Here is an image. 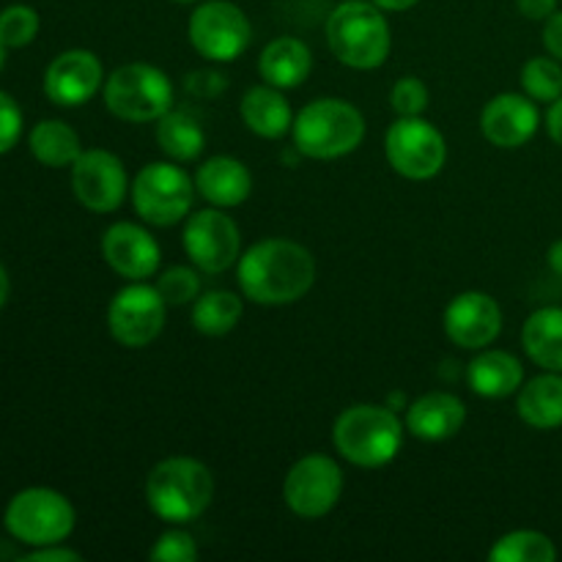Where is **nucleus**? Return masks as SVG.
<instances>
[{
  "mask_svg": "<svg viewBox=\"0 0 562 562\" xmlns=\"http://www.w3.org/2000/svg\"><path fill=\"white\" fill-rule=\"evenodd\" d=\"M521 346L543 371L562 373V307L549 305L532 313L521 329Z\"/></svg>",
  "mask_w": 562,
  "mask_h": 562,
  "instance_id": "obj_25",
  "label": "nucleus"
},
{
  "mask_svg": "<svg viewBox=\"0 0 562 562\" xmlns=\"http://www.w3.org/2000/svg\"><path fill=\"white\" fill-rule=\"evenodd\" d=\"M492 562H554L558 547L538 530H514L499 538L488 552Z\"/></svg>",
  "mask_w": 562,
  "mask_h": 562,
  "instance_id": "obj_29",
  "label": "nucleus"
},
{
  "mask_svg": "<svg viewBox=\"0 0 562 562\" xmlns=\"http://www.w3.org/2000/svg\"><path fill=\"white\" fill-rule=\"evenodd\" d=\"M148 558L157 562H192L198 560V543L190 532L168 530L165 536H159Z\"/></svg>",
  "mask_w": 562,
  "mask_h": 562,
  "instance_id": "obj_34",
  "label": "nucleus"
},
{
  "mask_svg": "<svg viewBox=\"0 0 562 562\" xmlns=\"http://www.w3.org/2000/svg\"><path fill=\"white\" fill-rule=\"evenodd\" d=\"M195 181L173 162H151L132 181V206L143 223L168 228L192 212Z\"/></svg>",
  "mask_w": 562,
  "mask_h": 562,
  "instance_id": "obj_7",
  "label": "nucleus"
},
{
  "mask_svg": "<svg viewBox=\"0 0 562 562\" xmlns=\"http://www.w3.org/2000/svg\"><path fill=\"white\" fill-rule=\"evenodd\" d=\"M445 333L461 349H486L503 333V307L492 294L464 291L445 311Z\"/></svg>",
  "mask_w": 562,
  "mask_h": 562,
  "instance_id": "obj_15",
  "label": "nucleus"
},
{
  "mask_svg": "<svg viewBox=\"0 0 562 562\" xmlns=\"http://www.w3.org/2000/svg\"><path fill=\"white\" fill-rule=\"evenodd\" d=\"M344 494V472L329 456L311 453L296 461L283 483L285 505L302 519H322Z\"/></svg>",
  "mask_w": 562,
  "mask_h": 562,
  "instance_id": "obj_12",
  "label": "nucleus"
},
{
  "mask_svg": "<svg viewBox=\"0 0 562 562\" xmlns=\"http://www.w3.org/2000/svg\"><path fill=\"white\" fill-rule=\"evenodd\" d=\"M296 151L311 159H340L355 151L366 137V119L346 99H316L296 113Z\"/></svg>",
  "mask_w": 562,
  "mask_h": 562,
  "instance_id": "obj_5",
  "label": "nucleus"
},
{
  "mask_svg": "<svg viewBox=\"0 0 562 562\" xmlns=\"http://www.w3.org/2000/svg\"><path fill=\"white\" fill-rule=\"evenodd\" d=\"M102 258L121 278L146 280L159 269L162 250L143 225L115 223L102 236Z\"/></svg>",
  "mask_w": 562,
  "mask_h": 562,
  "instance_id": "obj_18",
  "label": "nucleus"
},
{
  "mask_svg": "<svg viewBox=\"0 0 562 562\" xmlns=\"http://www.w3.org/2000/svg\"><path fill=\"white\" fill-rule=\"evenodd\" d=\"M157 291L168 305H190L201 296V278L192 267H170L159 274Z\"/></svg>",
  "mask_w": 562,
  "mask_h": 562,
  "instance_id": "obj_32",
  "label": "nucleus"
},
{
  "mask_svg": "<svg viewBox=\"0 0 562 562\" xmlns=\"http://www.w3.org/2000/svg\"><path fill=\"white\" fill-rule=\"evenodd\" d=\"M184 250L195 269L206 274H223L241 256L239 225L225 212H217V206L201 209L187 220Z\"/></svg>",
  "mask_w": 562,
  "mask_h": 562,
  "instance_id": "obj_13",
  "label": "nucleus"
},
{
  "mask_svg": "<svg viewBox=\"0 0 562 562\" xmlns=\"http://www.w3.org/2000/svg\"><path fill=\"white\" fill-rule=\"evenodd\" d=\"M38 33V14L31 5H9L0 11V42L3 47H25L36 38Z\"/></svg>",
  "mask_w": 562,
  "mask_h": 562,
  "instance_id": "obj_31",
  "label": "nucleus"
},
{
  "mask_svg": "<svg viewBox=\"0 0 562 562\" xmlns=\"http://www.w3.org/2000/svg\"><path fill=\"white\" fill-rule=\"evenodd\" d=\"M241 300L234 291H206L192 305V327L209 338L228 335L241 318Z\"/></svg>",
  "mask_w": 562,
  "mask_h": 562,
  "instance_id": "obj_28",
  "label": "nucleus"
},
{
  "mask_svg": "<svg viewBox=\"0 0 562 562\" xmlns=\"http://www.w3.org/2000/svg\"><path fill=\"white\" fill-rule=\"evenodd\" d=\"M25 562H80V552L75 549L58 547V543H49V547H36L31 554L22 558Z\"/></svg>",
  "mask_w": 562,
  "mask_h": 562,
  "instance_id": "obj_36",
  "label": "nucleus"
},
{
  "mask_svg": "<svg viewBox=\"0 0 562 562\" xmlns=\"http://www.w3.org/2000/svg\"><path fill=\"white\" fill-rule=\"evenodd\" d=\"M541 126L536 99L527 93H497L481 113V132L492 146L521 148Z\"/></svg>",
  "mask_w": 562,
  "mask_h": 562,
  "instance_id": "obj_17",
  "label": "nucleus"
},
{
  "mask_svg": "<svg viewBox=\"0 0 562 562\" xmlns=\"http://www.w3.org/2000/svg\"><path fill=\"white\" fill-rule=\"evenodd\" d=\"M102 60L91 49L60 53L44 71V93L60 108H80L102 88Z\"/></svg>",
  "mask_w": 562,
  "mask_h": 562,
  "instance_id": "obj_16",
  "label": "nucleus"
},
{
  "mask_svg": "<svg viewBox=\"0 0 562 562\" xmlns=\"http://www.w3.org/2000/svg\"><path fill=\"white\" fill-rule=\"evenodd\" d=\"M516 9H519V14H525L527 20L547 22L549 16L558 11V0H516Z\"/></svg>",
  "mask_w": 562,
  "mask_h": 562,
  "instance_id": "obj_38",
  "label": "nucleus"
},
{
  "mask_svg": "<svg viewBox=\"0 0 562 562\" xmlns=\"http://www.w3.org/2000/svg\"><path fill=\"white\" fill-rule=\"evenodd\" d=\"M31 151L47 168H69L82 154L80 137L58 119L38 121L31 132Z\"/></svg>",
  "mask_w": 562,
  "mask_h": 562,
  "instance_id": "obj_27",
  "label": "nucleus"
},
{
  "mask_svg": "<svg viewBox=\"0 0 562 562\" xmlns=\"http://www.w3.org/2000/svg\"><path fill=\"white\" fill-rule=\"evenodd\" d=\"M390 104L398 115H423L428 108V88L420 77H401L390 91Z\"/></svg>",
  "mask_w": 562,
  "mask_h": 562,
  "instance_id": "obj_33",
  "label": "nucleus"
},
{
  "mask_svg": "<svg viewBox=\"0 0 562 562\" xmlns=\"http://www.w3.org/2000/svg\"><path fill=\"white\" fill-rule=\"evenodd\" d=\"M165 313H168V302L162 300L157 285L132 280L110 302L108 329L115 344L126 349H146L162 333Z\"/></svg>",
  "mask_w": 562,
  "mask_h": 562,
  "instance_id": "obj_11",
  "label": "nucleus"
},
{
  "mask_svg": "<svg viewBox=\"0 0 562 562\" xmlns=\"http://www.w3.org/2000/svg\"><path fill=\"white\" fill-rule=\"evenodd\" d=\"M187 36L198 55L214 64H231L250 47L252 25L231 0H206L192 11Z\"/></svg>",
  "mask_w": 562,
  "mask_h": 562,
  "instance_id": "obj_10",
  "label": "nucleus"
},
{
  "mask_svg": "<svg viewBox=\"0 0 562 562\" xmlns=\"http://www.w3.org/2000/svg\"><path fill=\"white\" fill-rule=\"evenodd\" d=\"M371 3H376L382 11H409L420 0H371Z\"/></svg>",
  "mask_w": 562,
  "mask_h": 562,
  "instance_id": "obj_40",
  "label": "nucleus"
},
{
  "mask_svg": "<svg viewBox=\"0 0 562 562\" xmlns=\"http://www.w3.org/2000/svg\"><path fill=\"white\" fill-rule=\"evenodd\" d=\"M467 382L481 398H508L525 384V366L510 351L486 349L470 362Z\"/></svg>",
  "mask_w": 562,
  "mask_h": 562,
  "instance_id": "obj_21",
  "label": "nucleus"
},
{
  "mask_svg": "<svg viewBox=\"0 0 562 562\" xmlns=\"http://www.w3.org/2000/svg\"><path fill=\"white\" fill-rule=\"evenodd\" d=\"M173 3H198V0H173Z\"/></svg>",
  "mask_w": 562,
  "mask_h": 562,
  "instance_id": "obj_44",
  "label": "nucleus"
},
{
  "mask_svg": "<svg viewBox=\"0 0 562 562\" xmlns=\"http://www.w3.org/2000/svg\"><path fill=\"white\" fill-rule=\"evenodd\" d=\"M384 154L398 176L428 181L445 168L448 143L431 121L420 115H398V121L384 135Z\"/></svg>",
  "mask_w": 562,
  "mask_h": 562,
  "instance_id": "obj_9",
  "label": "nucleus"
},
{
  "mask_svg": "<svg viewBox=\"0 0 562 562\" xmlns=\"http://www.w3.org/2000/svg\"><path fill=\"white\" fill-rule=\"evenodd\" d=\"M3 60H5V47L3 42H0V69H3Z\"/></svg>",
  "mask_w": 562,
  "mask_h": 562,
  "instance_id": "obj_43",
  "label": "nucleus"
},
{
  "mask_svg": "<svg viewBox=\"0 0 562 562\" xmlns=\"http://www.w3.org/2000/svg\"><path fill=\"white\" fill-rule=\"evenodd\" d=\"M547 130H549V137H552L558 146H562V97L558 102H552V108H549Z\"/></svg>",
  "mask_w": 562,
  "mask_h": 562,
  "instance_id": "obj_39",
  "label": "nucleus"
},
{
  "mask_svg": "<svg viewBox=\"0 0 562 562\" xmlns=\"http://www.w3.org/2000/svg\"><path fill=\"white\" fill-rule=\"evenodd\" d=\"M516 412L521 420L538 431L562 426V373L547 371L519 387Z\"/></svg>",
  "mask_w": 562,
  "mask_h": 562,
  "instance_id": "obj_24",
  "label": "nucleus"
},
{
  "mask_svg": "<svg viewBox=\"0 0 562 562\" xmlns=\"http://www.w3.org/2000/svg\"><path fill=\"white\" fill-rule=\"evenodd\" d=\"M22 135V110L14 99L0 91V154L11 151Z\"/></svg>",
  "mask_w": 562,
  "mask_h": 562,
  "instance_id": "obj_35",
  "label": "nucleus"
},
{
  "mask_svg": "<svg viewBox=\"0 0 562 562\" xmlns=\"http://www.w3.org/2000/svg\"><path fill=\"white\" fill-rule=\"evenodd\" d=\"M214 499V475L190 456L159 461L146 477V503L168 525L201 519Z\"/></svg>",
  "mask_w": 562,
  "mask_h": 562,
  "instance_id": "obj_2",
  "label": "nucleus"
},
{
  "mask_svg": "<svg viewBox=\"0 0 562 562\" xmlns=\"http://www.w3.org/2000/svg\"><path fill=\"white\" fill-rule=\"evenodd\" d=\"M5 530L27 547L60 543L75 530V508L69 499L53 488H25L14 494L5 508Z\"/></svg>",
  "mask_w": 562,
  "mask_h": 562,
  "instance_id": "obj_8",
  "label": "nucleus"
},
{
  "mask_svg": "<svg viewBox=\"0 0 562 562\" xmlns=\"http://www.w3.org/2000/svg\"><path fill=\"white\" fill-rule=\"evenodd\" d=\"M543 47L552 58L562 60V11H554L543 25Z\"/></svg>",
  "mask_w": 562,
  "mask_h": 562,
  "instance_id": "obj_37",
  "label": "nucleus"
},
{
  "mask_svg": "<svg viewBox=\"0 0 562 562\" xmlns=\"http://www.w3.org/2000/svg\"><path fill=\"white\" fill-rule=\"evenodd\" d=\"M157 143L173 162H192L206 148V132L190 110L170 108L157 121Z\"/></svg>",
  "mask_w": 562,
  "mask_h": 562,
  "instance_id": "obj_26",
  "label": "nucleus"
},
{
  "mask_svg": "<svg viewBox=\"0 0 562 562\" xmlns=\"http://www.w3.org/2000/svg\"><path fill=\"white\" fill-rule=\"evenodd\" d=\"M236 280L256 305H291L316 283V261L300 241L263 239L239 258Z\"/></svg>",
  "mask_w": 562,
  "mask_h": 562,
  "instance_id": "obj_1",
  "label": "nucleus"
},
{
  "mask_svg": "<svg viewBox=\"0 0 562 562\" xmlns=\"http://www.w3.org/2000/svg\"><path fill=\"white\" fill-rule=\"evenodd\" d=\"M313 69V55L305 42L294 36H280L263 47L261 58H258V71H261L263 82L280 88H296L307 80Z\"/></svg>",
  "mask_w": 562,
  "mask_h": 562,
  "instance_id": "obj_23",
  "label": "nucleus"
},
{
  "mask_svg": "<svg viewBox=\"0 0 562 562\" xmlns=\"http://www.w3.org/2000/svg\"><path fill=\"white\" fill-rule=\"evenodd\" d=\"M104 104L115 119L130 124L159 121L173 108V82L151 64H124L104 80Z\"/></svg>",
  "mask_w": 562,
  "mask_h": 562,
  "instance_id": "obj_6",
  "label": "nucleus"
},
{
  "mask_svg": "<svg viewBox=\"0 0 562 562\" xmlns=\"http://www.w3.org/2000/svg\"><path fill=\"white\" fill-rule=\"evenodd\" d=\"M333 442L346 461L362 470H376L398 456L404 445V423L393 406L355 404L335 420Z\"/></svg>",
  "mask_w": 562,
  "mask_h": 562,
  "instance_id": "obj_3",
  "label": "nucleus"
},
{
  "mask_svg": "<svg viewBox=\"0 0 562 562\" xmlns=\"http://www.w3.org/2000/svg\"><path fill=\"white\" fill-rule=\"evenodd\" d=\"M239 113L247 130L258 137H267V140H278L294 126L289 99L283 97L280 88L269 86V82L267 86H252L241 97Z\"/></svg>",
  "mask_w": 562,
  "mask_h": 562,
  "instance_id": "obj_22",
  "label": "nucleus"
},
{
  "mask_svg": "<svg viewBox=\"0 0 562 562\" xmlns=\"http://www.w3.org/2000/svg\"><path fill=\"white\" fill-rule=\"evenodd\" d=\"M521 88L536 102H558L562 97V66L558 58L538 55L521 66Z\"/></svg>",
  "mask_w": 562,
  "mask_h": 562,
  "instance_id": "obj_30",
  "label": "nucleus"
},
{
  "mask_svg": "<svg viewBox=\"0 0 562 562\" xmlns=\"http://www.w3.org/2000/svg\"><path fill=\"white\" fill-rule=\"evenodd\" d=\"M195 190L217 209H234L252 192V173L241 159L212 157L198 168Z\"/></svg>",
  "mask_w": 562,
  "mask_h": 562,
  "instance_id": "obj_20",
  "label": "nucleus"
},
{
  "mask_svg": "<svg viewBox=\"0 0 562 562\" xmlns=\"http://www.w3.org/2000/svg\"><path fill=\"white\" fill-rule=\"evenodd\" d=\"M71 190L88 212H115L130 192L124 162L104 148H88L71 165Z\"/></svg>",
  "mask_w": 562,
  "mask_h": 562,
  "instance_id": "obj_14",
  "label": "nucleus"
},
{
  "mask_svg": "<svg viewBox=\"0 0 562 562\" xmlns=\"http://www.w3.org/2000/svg\"><path fill=\"white\" fill-rule=\"evenodd\" d=\"M5 300H9V274H5L3 263H0V307L5 305Z\"/></svg>",
  "mask_w": 562,
  "mask_h": 562,
  "instance_id": "obj_42",
  "label": "nucleus"
},
{
  "mask_svg": "<svg viewBox=\"0 0 562 562\" xmlns=\"http://www.w3.org/2000/svg\"><path fill=\"white\" fill-rule=\"evenodd\" d=\"M327 42L340 64L360 71L379 69L393 47L387 16L371 0L340 3L327 20Z\"/></svg>",
  "mask_w": 562,
  "mask_h": 562,
  "instance_id": "obj_4",
  "label": "nucleus"
},
{
  "mask_svg": "<svg viewBox=\"0 0 562 562\" xmlns=\"http://www.w3.org/2000/svg\"><path fill=\"white\" fill-rule=\"evenodd\" d=\"M549 267H552V272H558L562 278V239H558L552 247H549Z\"/></svg>",
  "mask_w": 562,
  "mask_h": 562,
  "instance_id": "obj_41",
  "label": "nucleus"
},
{
  "mask_svg": "<svg viewBox=\"0 0 562 562\" xmlns=\"http://www.w3.org/2000/svg\"><path fill=\"white\" fill-rule=\"evenodd\" d=\"M467 420V406L453 393H426L406 406V431L423 442H445L456 437Z\"/></svg>",
  "mask_w": 562,
  "mask_h": 562,
  "instance_id": "obj_19",
  "label": "nucleus"
}]
</instances>
